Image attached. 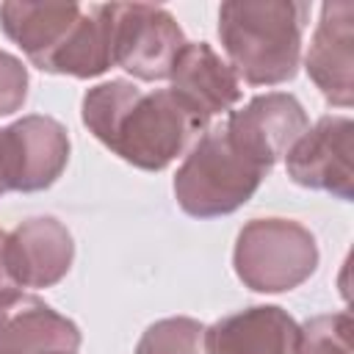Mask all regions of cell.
<instances>
[{"label": "cell", "instance_id": "15", "mask_svg": "<svg viewBox=\"0 0 354 354\" xmlns=\"http://www.w3.org/2000/svg\"><path fill=\"white\" fill-rule=\"evenodd\" d=\"M113 3L83 8V17L53 66V75H69L77 80L100 77L113 66Z\"/></svg>", "mask_w": 354, "mask_h": 354}, {"label": "cell", "instance_id": "12", "mask_svg": "<svg viewBox=\"0 0 354 354\" xmlns=\"http://www.w3.org/2000/svg\"><path fill=\"white\" fill-rule=\"evenodd\" d=\"M80 329L33 293L0 301V354H77Z\"/></svg>", "mask_w": 354, "mask_h": 354}, {"label": "cell", "instance_id": "9", "mask_svg": "<svg viewBox=\"0 0 354 354\" xmlns=\"http://www.w3.org/2000/svg\"><path fill=\"white\" fill-rule=\"evenodd\" d=\"M304 69L324 100L335 108L354 102V3L335 0L321 6L318 25L304 55Z\"/></svg>", "mask_w": 354, "mask_h": 354}, {"label": "cell", "instance_id": "20", "mask_svg": "<svg viewBox=\"0 0 354 354\" xmlns=\"http://www.w3.org/2000/svg\"><path fill=\"white\" fill-rule=\"evenodd\" d=\"M8 191V185H6V171H3V130H0V196Z\"/></svg>", "mask_w": 354, "mask_h": 354}, {"label": "cell", "instance_id": "8", "mask_svg": "<svg viewBox=\"0 0 354 354\" xmlns=\"http://www.w3.org/2000/svg\"><path fill=\"white\" fill-rule=\"evenodd\" d=\"M307 127L304 105L288 91L257 94L243 108L230 111L224 122L230 141L263 171H271Z\"/></svg>", "mask_w": 354, "mask_h": 354}, {"label": "cell", "instance_id": "10", "mask_svg": "<svg viewBox=\"0 0 354 354\" xmlns=\"http://www.w3.org/2000/svg\"><path fill=\"white\" fill-rule=\"evenodd\" d=\"M75 260V241L55 216H30L8 232V263L19 288L58 285Z\"/></svg>", "mask_w": 354, "mask_h": 354}, {"label": "cell", "instance_id": "4", "mask_svg": "<svg viewBox=\"0 0 354 354\" xmlns=\"http://www.w3.org/2000/svg\"><path fill=\"white\" fill-rule=\"evenodd\" d=\"M315 235L293 218H252L241 227L232 249V268L254 293H288L304 285L318 268Z\"/></svg>", "mask_w": 354, "mask_h": 354}, {"label": "cell", "instance_id": "13", "mask_svg": "<svg viewBox=\"0 0 354 354\" xmlns=\"http://www.w3.org/2000/svg\"><path fill=\"white\" fill-rule=\"evenodd\" d=\"M299 324L277 304H252L205 326L207 354H293Z\"/></svg>", "mask_w": 354, "mask_h": 354}, {"label": "cell", "instance_id": "3", "mask_svg": "<svg viewBox=\"0 0 354 354\" xmlns=\"http://www.w3.org/2000/svg\"><path fill=\"white\" fill-rule=\"evenodd\" d=\"M227 136L224 124L207 127L185 152L171 188L183 213L194 218H218L243 207L260 188L263 177Z\"/></svg>", "mask_w": 354, "mask_h": 354}, {"label": "cell", "instance_id": "5", "mask_svg": "<svg viewBox=\"0 0 354 354\" xmlns=\"http://www.w3.org/2000/svg\"><path fill=\"white\" fill-rule=\"evenodd\" d=\"M113 66L136 80H169L180 50L188 44L174 14L149 3H113Z\"/></svg>", "mask_w": 354, "mask_h": 354}, {"label": "cell", "instance_id": "2", "mask_svg": "<svg viewBox=\"0 0 354 354\" xmlns=\"http://www.w3.org/2000/svg\"><path fill=\"white\" fill-rule=\"evenodd\" d=\"M310 6L301 0H227L218 8V39L238 80L279 86L296 77Z\"/></svg>", "mask_w": 354, "mask_h": 354}, {"label": "cell", "instance_id": "16", "mask_svg": "<svg viewBox=\"0 0 354 354\" xmlns=\"http://www.w3.org/2000/svg\"><path fill=\"white\" fill-rule=\"evenodd\" d=\"M136 354H207L205 324L188 315L160 318L141 332Z\"/></svg>", "mask_w": 354, "mask_h": 354}, {"label": "cell", "instance_id": "11", "mask_svg": "<svg viewBox=\"0 0 354 354\" xmlns=\"http://www.w3.org/2000/svg\"><path fill=\"white\" fill-rule=\"evenodd\" d=\"M83 17V6L77 3H25L8 0L0 6V28L3 33L25 53V58L53 75L55 61L69 44L77 22Z\"/></svg>", "mask_w": 354, "mask_h": 354}, {"label": "cell", "instance_id": "1", "mask_svg": "<svg viewBox=\"0 0 354 354\" xmlns=\"http://www.w3.org/2000/svg\"><path fill=\"white\" fill-rule=\"evenodd\" d=\"M80 119L102 147L141 171L171 166L210 124L171 88L141 91L122 77L91 86L83 94Z\"/></svg>", "mask_w": 354, "mask_h": 354}, {"label": "cell", "instance_id": "17", "mask_svg": "<svg viewBox=\"0 0 354 354\" xmlns=\"http://www.w3.org/2000/svg\"><path fill=\"white\" fill-rule=\"evenodd\" d=\"M354 321L346 310L313 315L299 326L293 354H351Z\"/></svg>", "mask_w": 354, "mask_h": 354}, {"label": "cell", "instance_id": "18", "mask_svg": "<svg viewBox=\"0 0 354 354\" xmlns=\"http://www.w3.org/2000/svg\"><path fill=\"white\" fill-rule=\"evenodd\" d=\"M28 86V66L17 55L0 50V116H11L25 105Z\"/></svg>", "mask_w": 354, "mask_h": 354}, {"label": "cell", "instance_id": "19", "mask_svg": "<svg viewBox=\"0 0 354 354\" xmlns=\"http://www.w3.org/2000/svg\"><path fill=\"white\" fill-rule=\"evenodd\" d=\"M17 293H22V290H19V285L11 274V263H8V232L0 230V301L11 299Z\"/></svg>", "mask_w": 354, "mask_h": 354}, {"label": "cell", "instance_id": "7", "mask_svg": "<svg viewBox=\"0 0 354 354\" xmlns=\"http://www.w3.org/2000/svg\"><path fill=\"white\" fill-rule=\"evenodd\" d=\"M66 127L44 113H28L3 127V171L8 191L36 194L58 183L69 163Z\"/></svg>", "mask_w": 354, "mask_h": 354}, {"label": "cell", "instance_id": "14", "mask_svg": "<svg viewBox=\"0 0 354 354\" xmlns=\"http://www.w3.org/2000/svg\"><path fill=\"white\" fill-rule=\"evenodd\" d=\"M169 80V88L207 122L218 113H230L241 100V80L207 41H188L180 50Z\"/></svg>", "mask_w": 354, "mask_h": 354}, {"label": "cell", "instance_id": "6", "mask_svg": "<svg viewBox=\"0 0 354 354\" xmlns=\"http://www.w3.org/2000/svg\"><path fill=\"white\" fill-rule=\"evenodd\" d=\"M354 122L340 113L321 116L285 155L288 177L310 191L332 194L343 202L354 199V169L351 147Z\"/></svg>", "mask_w": 354, "mask_h": 354}]
</instances>
